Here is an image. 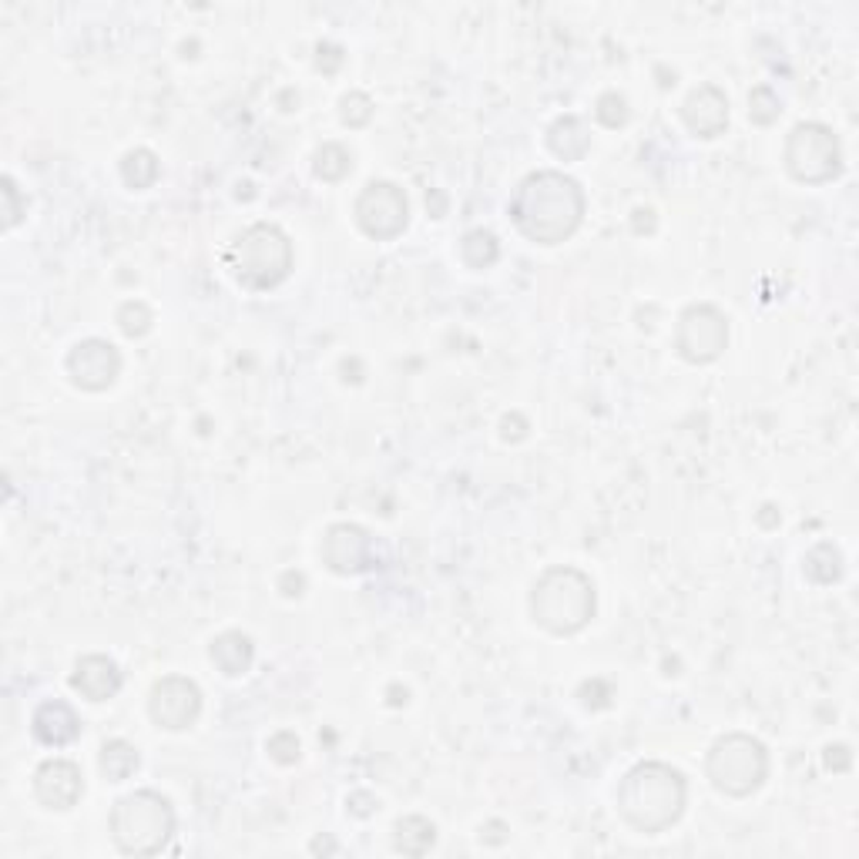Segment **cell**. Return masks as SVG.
Returning a JSON list of instances; mask_svg holds the SVG:
<instances>
[{"label": "cell", "mask_w": 859, "mask_h": 859, "mask_svg": "<svg viewBox=\"0 0 859 859\" xmlns=\"http://www.w3.org/2000/svg\"><path fill=\"white\" fill-rule=\"evenodd\" d=\"M511 219L524 239L558 246L574 236L584 219V191L564 172H531L511 195Z\"/></svg>", "instance_id": "6da1fadb"}, {"label": "cell", "mask_w": 859, "mask_h": 859, "mask_svg": "<svg viewBox=\"0 0 859 859\" xmlns=\"http://www.w3.org/2000/svg\"><path fill=\"white\" fill-rule=\"evenodd\" d=\"M688 802L685 775L669 762H638L618 786V812L635 833L655 836L675 826Z\"/></svg>", "instance_id": "7a4b0ae2"}, {"label": "cell", "mask_w": 859, "mask_h": 859, "mask_svg": "<svg viewBox=\"0 0 859 859\" xmlns=\"http://www.w3.org/2000/svg\"><path fill=\"white\" fill-rule=\"evenodd\" d=\"M595 581L568 564L548 568L534 581L531 592V618L544 632L558 638L588 628V621L595 618Z\"/></svg>", "instance_id": "3957f363"}, {"label": "cell", "mask_w": 859, "mask_h": 859, "mask_svg": "<svg viewBox=\"0 0 859 859\" xmlns=\"http://www.w3.org/2000/svg\"><path fill=\"white\" fill-rule=\"evenodd\" d=\"M111 839L128 856H154L175 833V809L165 796L138 789L111 806Z\"/></svg>", "instance_id": "277c9868"}, {"label": "cell", "mask_w": 859, "mask_h": 859, "mask_svg": "<svg viewBox=\"0 0 859 859\" xmlns=\"http://www.w3.org/2000/svg\"><path fill=\"white\" fill-rule=\"evenodd\" d=\"M228 269L246 289H276L292 272V242L272 222H256L228 249Z\"/></svg>", "instance_id": "5b68a950"}, {"label": "cell", "mask_w": 859, "mask_h": 859, "mask_svg": "<svg viewBox=\"0 0 859 859\" xmlns=\"http://www.w3.org/2000/svg\"><path fill=\"white\" fill-rule=\"evenodd\" d=\"M709 783L732 799L752 796L769 775V752L759 738L746 732H729L715 738V746L706 759Z\"/></svg>", "instance_id": "8992f818"}, {"label": "cell", "mask_w": 859, "mask_h": 859, "mask_svg": "<svg viewBox=\"0 0 859 859\" xmlns=\"http://www.w3.org/2000/svg\"><path fill=\"white\" fill-rule=\"evenodd\" d=\"M786 169L799 185H826L843 172V151L833 128L802 122L786 138Z\"/></svg>", "instance_id": "52a82bcc"}, {"label": "cell", "mask_w": 859, "mask_h": 859, "mask_svg": "<svg viewBox=\"0 0 859 859\" xmlns=\"http://www.w3.org/2000/svg\"><path fill=\"white\" fill-rule=\"evenodd\" d=\"M729 346V320L712 302H695L679 316L675 349L685 363L706 366L715 363Z\"/></svg>", "instance_id": "ba28073f"}, {"label": "cell", "mask_w": 859, "mask_h": 859, "mask_svg": "<svg viewBox=\"0 0 859 859\" xmlns=\"http://www.w3.org/2000/svg\"><path fill=\"white\" fill-rule=\"evenodd\" d=\"M353 215H357V225L363 228V236H370L376 242H394L410 225L407 191L394 182H370L360 191Z\"/></svg>", "instance_id": "9c48e42d"}, {"label": "cell", "mask_w": 859, "mask_h": 859, "mask_svg": "<svg viewBox=\"0 0 859 859\" xmlns=\"http://www.w3.org/2000/svg\"><path fill=\"white\" fill-rule=\"evenodd\" d=\"M148 715L159 729L185 732L202 715V688L185 675H165L151 685Z\"/></svg>", "instance_id": "30bf717a"}, {"label": "cell", "mask_w": 859, "mask_h": 859, "mask_svg": "<svg viewBox=\"0 0 859 859\" xmlns=\"http://www.w3.org/2000/svg\"><path fill=\"white\" fill-rule=\"evenodd\" d=\"M320 555L333 574H343V577L363 574L376 568V540L360 524H333L323 534Z\"/></svg>", "instance_id": "8fae6325"}, {"label": "cell", "mask_w": 859, "mask_h": 859, "mask_svg": "<svg viewBox=\"0 0 859 859\" xmlns=\"http://www.w3.org/2000/svg\"><path fill=\"white\" fill-rule=\"evenodd\" d=\"M67 376L85 394H104L122 376V353L108 339H82L67 353Z\"/></svg>", "instance_id": "7c38bea8"}, {"label": "cell", "mask_w": 859, "mask_h": 859, "mask_svg": "<svg viewBox=\"0 0 859 859\" xmlns=\"http://www.w3.org/2000/svg\"><path fill=\"white\" fill-rule=\"evenodd\" d=\"M85 793V775L71 759H45L34 772V796L45 809L67 812Z\"/></svg>", "instance_id": "4fadbf2b"}, {"label": "cell", "mask_w": 859, "mask_h": 859, "mask_svg": "<svg viewBox=\"0 0 859 859\" xmlns=\"http://www.w3.org/2000/svg\"><path fill=\"white\" fill-rule=\"evenodd\" d=\"M682 122L695 138H719L729 128L725 91L715 85H698L682 104Z\"/></svg>", "instance_id": "5bb4252c"}, {"label": "cell", "mask_w": 859, "mask_h": 859, "mask_svg": "<svg viewBox=\"0 0 859 859\" xmlns=\"http://www.w3.org/2000/svg\"><path fill=\"white\" fill-rule=\"evenodd\" d=\"M30 732H34L37 742H41V746L61 749V746H71V742L82 735V719H77V712L67 706V701L48 698V701H41V706L34 709Z\"/></svg>", "instance_id": "9a60e30c"}, {"label": "cell", "mask_w": 859, "mask_h": 859, "mask_svg": "<svg viewBox=\"0 0 859 859\" xmlns=\"http://www.w3.org/2000/svg\"><path fill=\"white\" fill-rule=\"evenodd\" d=\"M122 685H125V675L108 655H85L71 675V688L82 692L88 701H108L122 692Z\"/></svg>", "instance_id": "2e32d148"}, {"label": "cell", "mask_w": 859, "mask_h": 859, "mask_svg": "<svg viewBox=\"0 0 859 859\" xmlns=\"http://www.w3.org/2000/svg\"><path fill=\"white\" fill-rule=\"evenodd\" d=\"M209 658L215 661V669L228 679H239L252 669V661H256V645L249 635L242 632H222L212 648H209Z\"/></svg>", "instance_id": "e0dca14e"}, {"label": "cell", "mask_w": 859, "mask_h": 859, "mask_svg": "<svg viewBox=\"0 0 859 859\" xmlns=\"http://www.w3.org/2000/svg\"><path fill=\"white\" fill-rule=\"evenodd\" d=\"M548 148L558 154L561 162H581L584 154H588L592 148V135L588 128H584L581 119H574V114H564V119H558L548 132Z\"/></svg>", "instance_id": "ac0fdd59"}, {"label": "cell", "mask_w": 859, "mask_h": 859, "mask_svg": "<svg viewBox=\"0 0 859 859\" xmlns=\"http://www.w3.org/2000/svg\"><path fill=\"white\" fill-rule=\"evenodd\" d=\"M437 843V826L426 816H403L394 826V849L403 856H423Z\"/></svg>", "instance_id": "d6986e66"}, {"label": "cell", "mask_w": 859, "mask_h": 859, "mask_svg": "<svg viewBox=\"0 0 859 859\" xmlns=\"http://www.w3.org/2000/svg\"><path fill=\"white\" fill-rule=\"evenodd\" d=\"M98 765H101V775L108 779V783H125V779H132L138 772L141 759H138V749L132 746V742L108 738L101 746Z\"/></svg>", "instance_id": "ffe728a7"}, {"label": "cell", "mask_w": 859, "mask_h": 859, "mask_svg": "<svg viewBox=\"0 0 859 859\" xmlns=\"http://www.w3.org/2000/svg\"><path fill=\"white\" fill-rule=\"evenodd\" d=\"M802 571L816 584H836L843 577V555H839V548H836V544H830V540H819L816 548H809L806 561H802Z\"/></svg>", "instance_id": "44dd1931"}, {"label": "cell", "mask_w": 859, "mask_h": 859, "mask_svg": "<svg viewBox=\"0 0 859 859\" xmlns=\"http://www.w3.org/2000/svg\"><path fill=\"white\" fill-rule=\"evenodd\" d=\"M460 259L471 265V269H490L497 259H500V242L490 228H471L466 236L460 239Z\"/></svg>", "instance_id": "7402d4cb"}, {"label": "cell", "mask_w": 859, "mask_h": 859, "mask_svg": "<svg viewBox=\"0 0 859 859\" xmlns=\"http://www.w3.org/2000/svg\"><path fill=\"white\" fill-rule=\"evenodd\" d=\"M312 172L323 182H343L353 172V151L343 148L339 141H326L323 148H316V154H312Z\"/></svg>", "instance_id": "603a6c76"}, {"label": "cell", "mask_w": 859, "mask_h": 859, "mask_svg": "<svg viewBox=\"0 0 859 859\" xmlns=\"http://www.w3.org/2000/svg\"><path fill=\"white\" fill-rule=\"evenodd\" d=\"M162 165H159V154L148 151V148H135L122 159V182L135 191L141 188H151L154 178H159Z\"/></svg>", "instance_id": "cb8c5ba5"}, {"label": "cell", "mask_w": 859, "mask_h": 859, "mask_svg": "<svg viewBox=\"0 0 859 859\" xmlns=\"http://www.w3.org/2000/svg\"><path fill=\"white\" fill-rule=\"evenodd\" d=\"M119 329L128 336V339H141L151 326H154V312L141 302V299H132L119 309Z\"/></svg>", "instance_id": "d4e9b609"}, {"label": "cell", "mask_w": 859, "mask_h": 859, "mask_svg": "<svg viewBox=\"0 0 859 859\" xmlns=\"http://www.w3.org/2000/svg\"><path fill=\"white\" fill-rule=\"evenodd\" d=\"M595 119H598L605 128H624V125H628V119H632V108H628V101H624V95L608 91V95H601L598 104H595Z\"/></svg>", "instance_id": "484cf974"}, {"label": "cell", "mask_w": 859, "mask_h": 859, "mask_svg": "<svg viewBox=\"0 0 859 859\" xmlns=\"http://www.w3.org/2000/svg\"><path fill=\"white\" fill-rule=\"evenodd\" d=\"M779 111H783V101H779V95L769 88V85H759L752 95H749V119L762 128H769L775 119H779Z\"/></svg>", "instance_id": "4316f807"}, {"label": "cell", "mask_w": 859, "mask_h": 859, "mask_svg": "<svg viewBox=\"0 0 859 859\" xmlns=\"http://www.w3.org/2000/svg\"><path fill=\"white\" fill-rule=\"evenodd\" d=\"M339 119L349 128H366L370 119H373V101H370V95H363V91L343 95V101H339Z\"/></svg>", "instance_id": "83f0119b"}, {"label": "cell", "mask_w": 859, "mask_h": 859, "mask_svg": "<svg viewBox=\"0 0 859 859\" xmlns=\"http://www.w3.org/2000/svg\"><path fill=\"white\" fill-rule=\"evenodd\" d=\"M299 738H296V732H289V729H283V732H276L272 735L269 742H265V752H269V759L272 762H279V765H296L299 762Z\"/></svg>", "instance_id": "f1b7e54d"}, {"label": "cell", "mask_w": 859, "mask_h": 859, "mask_svg": "<svg viewBox=\"0 0 859 859\" xmlns=\"http://www.w3.org/2000/svg\"><path fill=\"white\" fill-rule=\"evenodd\" d=\"M0 195H4V228H14L24 215V206H21V191L14 185V178H4L0 182Z\"/></svg>", "instance_id": "f546056e"}, {"label": "cell", "mask_w": 859, "mask_h": 859, "mask_svg": "<svg viewBox=\"0 0 859 859\" xmlns=\"http://www.w3.org/2000/svg\"><path fill=\"white\" fill-rule=\"evenodd\" d=\"M339 64H343V48L339 45H320L316 48V67L323 74H336Z\"/></svg>", "instance_id": "4dcf8cb0"}, {"label": "cell", "mask_w": 859, "mask_h": 859, "mask_svg": "<svg viewBox=\"0 0 859 859\" xmlns=\"http://www.w3.org/2000/svg\"><path fill=\"white\" fill-rule=\"evenodd\" d=\"M503 430H500V437L503 440H524L527 437V420L521 416V413H511V416H503V423H500Z\"/></svg>", "instance_id": "1f68e13d"}, {"label": "cell", "mask_w": 859, "mask_h": 859, "mask_svg": "<svg viewBox=\"0 0 859 859\" xmlns=\"http://www.w3.org/2000/svg\"><path fill=\"white\" fill-rule=\"evenodd\" d=\"M823 762H826V769H833V772H846V769L852 765V752H849V746H830L826 756H823Z\"/></svg>", "instance_id": "d6a6232c"}, {"label": "cell", "mask_w": 859, "mask_h": 859, "mask_svg": "<svg viewBox=\"0 0 859 859\" xmlns=\"http://www.w3.org/2000/svg\"><path fill=\"white\" fill-rule=\"evenodd\" d=\"M279 588H283V595H286V598H299V595H302V588H306V577H302V574H296V571H286V574L279 577Z\"/></svg>", "instance_id": "836d02e7"}, {"label": "cell", "mask_w": 859, "mask_h": 859, "mask_svg": "<svg viewBox=\"0 0 859 859\" xmlns=\"http://www.w3.org/2000/svg\"><path fill=\"white\" fill-rule=\"evenodd\" d=\"M481 839L490 843V846H500L507 839V823H500V819H490L487 826H481Z\"/></svg>", "instance_id": "e575fe53"}, {"label": "cell", "mask_w": 859, "mask_h": 859, "mask_svg": "<svg viewBox=\"0 0 859 859\" xmlns=\"http://www.w3.org/2000/svg\"><path fill=\"white\" fill-rule=\"evenodd\" d=\"M346 806H349V812H353V816H370L376 809V799L366 796V793H353L346 799Z\"/></svg>", "instance_id": "d590c367"}, {"label": "cell", "mask_w": 859, "mask_h": 859, "mask_svg": "<svg viewBox=\"0 0 859 859\" xmlns=\"http://www.w3.org/2000/svg\"><path fill=\"white\" fill-rule=\"evenodd\" d=\"M759 524H762V527H775V524H779V511H775V507H772V503H765V507H762V514H759Z\"/></svg>", "instance_id": "8d00e7d4"}]
</instances>
